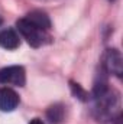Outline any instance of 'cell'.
Wrapping results in <instances>:
<instances>
[{"instance_id": "7a4b0ae2", "label": "cell", "mask_w": 123, "mask_h": 124, "mask_svg": "<svg viewBox=\"0 0 123 124\" xmlns=\"http://www.w3.org/2000/svg\"><path fill=\"white\" fill-rule=\"evenodd\" d=\"M26 82L25 68L20 65H12L0 69V84H10L16 87H23Z\"/></svg>"}, {"instance_id": "30bf717a", "label": "cell", "mask_w": 123, "mask_h": 124, "mask_svg": "<svg viewBox=\"0 0 123 124\" xmlns=\"http://www.w3.org/2000/svg\"><path fill=\"white\" fill-rule=\"evenodd\" d=\"M41 1H52V0H41Z\"/></svg>"}, {"instance_id": "5b68a950", "label": "cell", "mask_w": 123, "mask_h": 124, "mask_svg": "<svg viewBox=\"0 0 123 124\" xmlns=\"http://www.w3.org/2000/svg\"><path fill=\"white\" fill-rule=\"evenodd\" d=\"M20 45V39L19 35L16 33L15 29H3L0 32V46L7 49V51H15L16 48H19Z\"/></svg>"}, {"instance_id": "3957f363", "label": "cell", "mask_w": 123, "mask_h": 124, "mask_svg": "<svg viewBox=\"0 0 123 124\" xmlns=\"http://www.w3.org/2000/svg\"><path fill=\"white\" fill-rule=\"evenodd\" d=\"M104 69L116 77L122 75V55L117 49H107L104 56Z\"/></svg>"}, {"instance_id": "277c9868", "label": "cell", "mask_w": 123, "mask_h": 124, "mask_svg": "<svg viewBox=\"0 0 123 124\" xmlns=\"http://www.w3.org/2000/svg\"><path fill=\"white\" fill-rule=\"evenodd\" d=\"M19 104V95L12 88H0V110L1 111H13Z\"/></svg>"}, {"instance_id": "9c48e42d", "label": "cell", "mask_w": 123, "mask_h": 124, "mask_svg": "<svg viewBox=\"0 0 123 124\" xmlns=\"http://www.w3.org/2000/svg\"><path fill=\"white\" fill-rule=\"evenodd\" d=\"M29 124H45V123H44L41 118H33V120H31V121H29Z\"/></svg>"}, {"instance_id": "8992f818", "label": "cell", "mask_w": 123, "mask_h": 124, "mask_svg": "<svg viewBox=\"0 0 123 124\" xmlns=\"http://www.w3.org/2000/svg\"><path fill=\"white\" fill-rule=\"evenodd\" d=\"M26 19H29L32 23H35L36 26L42 28L44 31H46V32L51 29V20H49L48 15L44 13V12H41V10H33L31 13H28Z\"/></svg>"}, {"instance_id": "6da1fadb", "label": "cell", "mask_w": 123, "mask_h": 124, "mask_svg": "<svg viewBox=\"0 0 123 124\" xmlns=\"http://www.w3.org/2000/svg\"><path fill=\"white\" fill-rule=\"evenodd\" d=\"M16 28L19 33L26 39V42L31 45L32 48H39L45 43V40L48 39L46 31H44L42 28L36 26L35 23H32L29 19L22 17L16 22Z\"/></svg>"}, {"instance_id": "ba28073f", "label": "cell", "mask_w": 123, "mask_h": 124, "mask_svg": "<svg viewBox=\"0 0 123 124\" xmlns=\"http://www.w3.org/2000/svg\"><path fill=\"white\" fill-rule=\"evenodd\" d=\"M71 88H72V91H74V94L80 98V100H86V97H87V93L78 85V84H72L71 85Z\"/></svg>"}, {"instance_id": "7c38bea8", "label": "cell", "mask_w": 123, "mask_h": 124, "mask_svg": "<svg viewBox=\"0 0 123 124\" xmlns=\"http://www.w3.org/2000/svg\"><path fill=\"white\" fill-rule=\"evenodd\" d=\"M110 1H113V0H110Z\"/></svg>"}, {"instance_id": "8fae6325", "label": "cell", "mask_w": 123, "mask_h": 124, "mask_svg": "<svg viewBox=\"0 0 123 124\" xmlns=\"http://www.w3.org/2000/svg\"><path fill=\"white\" fill-rule=\"evenodd\" d=\"M0 23H1V19H0Z\"/></svg>"}, {"instance_id": "52a82bcc", "label": "cell", "mask_w": 123, "mask_h": 124, "mask_svg": "<svg viewBox=\"0 0 123 124\" xmlns=\"http://www.w3.org/2000/svg\"><path fill=\"white\" fill-rule=\"evenodd\" d=\"M46 116L52 124H60L64 120V107L61 104H55L49 107V110L46 111Z\"/></svg>"}]
</instances>
